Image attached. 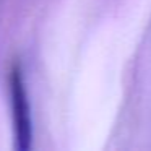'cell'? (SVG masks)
<instances>
[{
    "label": "cell",
    "mask_w": 151,
    "mask_h": 151,
    "mask_svg": "<svg viewBox=\"0 0 151 151\" xmlns=\"http://www.w3.org/2000/svg\"><path fill=\"white\" fill-rule=\"evenodd\" d=\"M8 85H10L17 150L26 151L31 148V141H33V120H31V107H29V101H28L23 70L18 63H15L12 67Z\"/></svg>",
    "instance_id": "1"
}]
</instances>
